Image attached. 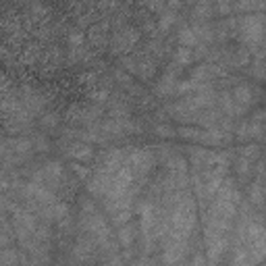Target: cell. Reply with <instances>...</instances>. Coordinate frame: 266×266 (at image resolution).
I'll return each mask as SVG.
<instances>
[{
    "label": "cell",
    "instance_id": "6da1fadb",
    "mask_svg": "<svg viewBox=\"0 0 266 266\" xmlns=\"http://www.w3.org/2000/svg\"><path fill=\"white\" fill-rule=\"evenodd\" d=\"M242 34L244 38L252 44V42H260L262 40V17L260 15H248L242 21Z\"/></svg>",
    "mask_w": 266,
    "mask_h": 266
},
{
    "label": "cell",
    "instance_id": "7a4b0ae2",
    "mask_svg": "<svg viewBox=\"0 0 266 266\" xmlns=\"http://www.w3.org/2000/svg\"><path fill=\"white\" fill-rule=\"evenodd\" d=\"M61 175H63V167L59 163H48L44 167V171H42V177L46 179V183H52V185H57Z\"/></svg>",
    "mask_w": 266,
    "mask_h": 266
},
{
    "label": "cell",
    "instance_id": "3957f363",
    "mask_svg": "<svg viewBox=\"0 0 266 266\" xmlns=\"http://www.w3.org/2000/svg\"><path fill=\"white\" fill-rule=\"evenodd\" d=\"M117 237H119V242H121V246H123V248H129V246L133 244V239H136V227H133L131 223L121 225V229H119Z\"/></svg>",
    "mask_w": 266,
    "mask_h": 266
},
{
    "label": "cell",
    "instance_id": "277c9868",
    "mask_svg": "<svg viewBox=\"0 0 266 266\" xmlns=\"http://www.w3.org/2000/svg\"><path fill=\"white\" fill-rule=\"evenodd\" d=\"M92 154H94V150H92V146H88V144H75V146L69 150V156L77 158V161H88V158H92Z\"/></svg>",
    "mask_w": 266,
    "mask_h": 266
},
{
    "label": "cell",
    "instance_id": "5b68a950",
    "mask_svg": "<svg viewBox=\"0 0 266 266\" xmlns=\"http://www.w3.org/2000/svg\"><path fill=\"white\" fill-rule=\"evenodd\" d=\"M179 42H181L183 46H198V44H200V40L196 38V34H194L192 28H183V30L179 32Z\"/></svg>",
    "mask_w": 266,
    "mask_h": 266
},
{
    "label": "cell",
    "instance_id": "8992f818",
    "mask_svg": "<svg viewBox=\"0 0 266 266\" xmlns=\"http://www.w3.org/2000/svg\"><path fill=\"white\" fill-rule=\"evenodd\" d=\"M233 98L237 102H242V104H250L252 102V90H250V86H237L233 90Z\"/></svg>",
    "mask_w": 266,
    "mask_h": 266
},
{
    "label": "cell",
    "instance_id": "52a82bcc",
    "mask_svg": "<svg viewBox=\"0 0 266 266\" xmlns=\"http://www.w3.org/2000/svg\"><path fill=\"white\" fill-rule=\"evenodd\" d=\"M179 136L185 138V140H200L202 131H200L198 127H181V129H179Z\"/></svg>",
    "mask_w": 266,
    "mask_h": 266
},
{
    "label": "cell",
    "instance_id": "ba28073f",
    "mask_svg": "<svg viewBox=\"0 0 266 266\" xmlns=\"http://www.w3.org/2000/svg\"><path fill=\"white\" fill-rule=\"evenodd\" d=\"M13 148H15L17 154H25V152H30L34 148V144L30 140H17V142H13Z\"/></svg>",
    "mask_w": 266,
    "mask_h": 266
},
{
    "label": "cell",
    "instance_id": "9c48e42d",
    "mask_svg": "<svg viewBox=\"0 0 266 266\" xmlns=\"http://www.w3.org/2000/svg\"><path fill=\"white\" fill-rule=\"evenodd\" d=\"M192 59H194L192 50H188V48H179V50H177V63H179V65H188Z\"/></svg>",
    "mask_w": 266,
    "mask_h": 266
},
{
    "label": "cell",
    "instance_id": "30bf717a",
    "mask_svg": "<svg viewBox=\"0 0 266 266\" xmlns=\"http://www.w3.org/2000/svg\"><path fill=\"white\" fill-rule=\"evenodd\" d=\"M156 131H158V136H163V138H171V136H175V129L169 127V125H158Z\"/></svg>",
    "mask_w": 266,
    "mask_h": 266
},
{
    "label": "cell",
    "instance_id": "8fae6325",
    "mask_svg": "<svg viewBox=\"0 0 266 266\" xmlns=\"http://www.w3.org/2000/svg\"><path fill=\"white\" fill-rule=\"evenodd\" d=\"M175 21V15L173 13H165L163 17H161V30H167V28H171V23Z\"/></svg>",
    "mask_w": 266,
    "mask_h": 266
},
{
    "label": "cell",
    "instance_id": "7c38bea8",
    "mask_svg": "<svg viewBox=\"0 0 266 266\" xmlns=\"http://www.w3.org/2000/svg\"><path fill=\"white\" fill-rule=\"evenodd\" d=\"M42 123H44V127H55V125L59 123V117H57V115H48Z\"/></svg>",
    "mask_w": 266,
    "mask_h": 266
},
{
    "label": "cell",
    "instance_id": "4fadbf2b",
    "mask_svg": "<svg viewBox=\"0 0 266 266\" xmlns=\"http://www.w3.org/2000/svg\"><path fill=\"white\" fill-rule=\"evenodd\" d=\"M131 266H154V262H152V260H146V258H144V260H138V262H133Z\"/></svg>",
    "mask_w": 266,
    "mask_h": 266
},
{
    "label": "cell",
    "instance_id": "5bb4252c",
    "mask_svg": "<svg viewBox=\"0 0 266 266\" xmlns=\"http://www.w3.org/2000/svg\"><path fill=\"white\" fill-rule=\"evenodd\" d=\"M106 98H109V90H102V92L96 94V100H98V102H104Z\"/></svg>",
    "mask_w": 266,
    "mask_h": 266
},
{
    "label": "cell",
    "instance_id": "9a60e30c",
    "mask_svg": "<svg viewBox=\"0 0 266 266\" xmlns=\"http://www.w3.org/2000/svg\"><path fill=\"white\" fill-rule=\"evenodd\" d=\"M71 42H73V44L84 42V34H73V36H71Z\"/></svg>",
    "mask_w": 266,
    "mask_h": 266
},
{
    "label": "cell",
    "instance_id": "2e32d148",
    "mask_svg": "<svg viewBox=\"0 0 266 266\" xmlns=\"http://www.w3.org/2000/svg\"><path fill=\"white\" fill-rule=\"evenodd\" d=\"M9 244V237L7 235H3V233H0V248H5Z\"/></svg>",
    "mask_w": 266,
    "mask_h": 266
}]
</instances>
